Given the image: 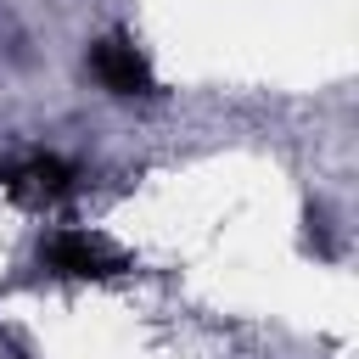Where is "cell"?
Instances as JSON below:
<instances>
[{"mask_svg":"<svg viewBox=\"0 0 359 359\" xmlns=\"http://www.w3.org/2000/svg\"><path fill=\"white\" fill-rule=\"evenodd\" d=\"M34 180H39V191L45 196H62L67 185H73V174H67V163L62 157H34V168H28Z\"/></svg>","mask_w":359,"mask_h":359,"instance_id":"3","label":"cell"},{"mask_svg":"<svg viewBox=\"0 0 359 359\" xmlns=\"http://www.w3.org/2000/svg\"><path fill=\"white\" fill-rule=\"evenodd\" d=\"M90 73H95V84H101L107 95H118V101L157 95V79H151V67H146V56L135 50L129 34H101V39L90 45Z\"/></svg>","mask_w":359,"mask_h":359,"instance_id":"1","label":"cell"},{"mask_svg":"<svg viewBox=\"0 0 359 359\" xmlns=\"http://www.w3.org/2000/svg\"><path fill=\"white\" fill-rule=\"evenodd\" d=\"M45 264H50L56 275H112L107 252H101L95 241H84L79 230H56V236L45 241Z\"/></svg>","mask_w":359,"mask_h":359,"instance_id":"2","label":"cell"}]
</instances>
